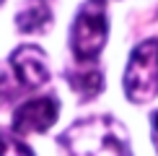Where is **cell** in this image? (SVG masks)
Returning <instances> with one entry per match:
<instances>
[{
  "mask_svg": "<svg viewBox=\"0 0 158 156\" xmlns=\"http://www.w3.org/2000/svg\"><path fill=\"white\" fill-rule=\"evenodd\" d=\"M109 39V16L106 0H83L70 26V52L78 63H96Z\"/></svg>",
  "mask_w": 158,
  "mask_h": 156,
  "instance_id": "2",
  "label": "cell"
},
{
  "mask_svg": "<svg viewBox=\"0 0 158 156\" xmlns=\"http://www.w3.org/2000/svg\"><path fill=\"white\" fill-rule=\"evenodd\" d=\"M60 117V102L55 96H36L23 102L13 112V133L31 135V133H47Z\"/></svg>",
  "mask_w": 158,
  "mask_h": 156,
  "instance_id": "4",
  "label": "cell"
},
{
  "mask_svg": "<svg viewBox=\"0 0 158 156\" xmlns=\"http://www.w3.org/2000/svg\"><path fill=\"white\" fill-rule=\"evenodd\" d=\"M70 156H132L127 130L109 115H91L73 122L60 135Z\"/></svg>",
  "mask_w": 158,
  "mask_h": 156,
  "instance_id": "1",
  "label": "cell"
},
{
  "mask_svg": "<svg viewBox=\"0 0 158 156\" xmlns=\"http://www.w3.org/2000/svg\"><path fill=\"white\" fill-rule=\"evenodd\" d=\"M8 65L10 70L16 73L18 83L23 89H42L44 83L49 81V65H47V57L44 52L34 47V44H21L10 52L8 57Z\"/></svg>",
  "mask_w": 158,
  "mask_h": 156,
  "instance_id": "5",
  "label": "cell"
},
{
  "mask_svg": "<svg viewBox=\"0 0 158 156\" xmlns=\"http://www.w3.org/2000/svg\"><path fill=\"white\" fill-rule=\"evenodd\" d=\"M150 135H153V146L158 151V112L153 115V120H150Z\"/></svg>",
  "mask_w": 158,
  "mask_h": 156,
  "instance_id": "10",
  "label": "cell"
},
{
  "mask_svg": "<svg viewBox=\"0 0 158 156\" xmlns=\"http://www.w3.org/2000/svg\"><path fill=\"white\" fill-rule=\"evenodd\" d=\"M65 81L73 86V91L81 99H94V96H98L101 89H104L101 70L88 68V63H85V68H81V70H68V73H65Z\"/></svg>",
  "mask_w": 158,
  "mask_h": 156,
  "instance_id": "7",
  "label": "cell"
},
{
  "mask_svg": "<svg viewBox=\"0 0 158 156\" xmlns=\"http://www.w3.org/2000/svg\"><path fill=\"white\" fill-rule=\"evenodd\" d=\"M0 3H3V0H0Z\"/></svg>",
  "mask_w": 158,
  "mask_h": 156,
  "instance_id": "11",
  "label": "cell"
},
{
  "mask_svg": "<svg viewBox=\"0 0 158 156\" xmlns=\"http://www.w3.org/2000/svg\"><path fill=\"white\" fill-rule=\"evenodd\" d=\"M16 96H18V89L13 86L10 76L5 73V70H0V107H3V104H8V102H13Z\"/></svg>",
  "mask_w": 158,
  "mask_h": 156,
  "instance_id": "9",
  "label": "cell"
},
{
  "mask_svg": "<svg viewBox=\"0 0 158 156\" xmlns=\"http://www.w3.org/2000/svg\"><path fill=\"white\" fill-rule=\"evenodd\" d=\"M124 96L135 104L158 96V39H145L132 50L124 68Z\"/></svg>",
  "mask_w": 158,
  "mask_h": 156,
  "instance_id": "3",
  "label": "cell"
},
{
  "mask_svg": "<svg viewBox=\"0 0 158 156\" xmlns=\"http://www.w3.org/2000/svg\"><path fill=\"white\" fill-rule=\"evenodd\" d=\"M52 0H26L16 13V26L21 34H44L52 26Z\"/></svg>",
  "mask_w": 158,
  "mask_h": 156,
  "instance_id": "6",
  "label": "cell"
},
{
  "mask_svg": "<svg viewBox=\"0 0 158 156\" xmlns=\"http://www.w3.org/2000/svg\"><path fill=\"white\" fill-rule=\"evenodd\" d=\"M0 156H34V151H31L21 138L0 130Z\"/></svg>",
  "mask_w": 158,
  "mask_h": 156,
  "instance_id": "8",
  "label": "cell"
}]
</instances>
